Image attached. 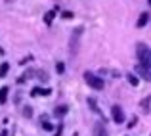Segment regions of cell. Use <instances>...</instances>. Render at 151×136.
I'll list each match as a JSON object with an SVG mask.
<instances>
[{
  "mask_svg": "<svg viewBox=\"0 0 151 136\" xmlns=\"http://www.w3.org/2000/svg\"><path fill=\"white\" fill-rule=\"evenodd\" d=\"M136 123H138V119H136V117H132V119H130V123H128V129H132Z\"/></svg>",
  "mask_w": 151,
  "mask_h": 136,
  "instance_id": "obj_21",
  "label": "cell"
},
{
  "mask_svg": "<svg viewBox=\"0 0 151 136\" xmlns=\"http://www.w3.org/2000/svg\"><path fill=\"white\" fill-rule=\"evenodd\" d=\"M86 103H88V107L94 111V113H98V115L101 113V111H100V107H98V102H96V98H92V96H90V98L86 100Z\"/></svg>",
  "mask_w": 151,
  "mask_h": 136,
  "instance_id": "obj_12",
  "label": "cell"
},
{
  "mask_svg": "<svg viewBox=\"0 0 151 136\" xmlns=\"http://www.w3.org/2000/svg\"><path fill=\"white\" fill-rule=\"evenodd\" d=\"M126 79H128V82H130L132 86H138V82H140V81H138V75H136V73H128V75H126Z\"/></svg>",
  "mask_w": 151,
  "mask_h": 136,
  "instance_id": "obj_16",
  "label": "cell"
},
{
  "mask_svg": "<svg viewBox=\"0 0 151 136\" xmlns=\"http://www.w3.org/2000/svg\"><path fill=\"white\" fill-rule=\"evenodd\" d=\"M82 27H77V29L73 31V35H71V41H69V56L71 58H75L77 56V50H78V41H81V35H82Z\"/></svg>",
  "mask_w": 151,
  "mask_h": 136,
  "instance_id": "obj_3",
  "label": "cell"
},
{
  "mask_svg": "<svg viewBox=\"0 0 151 136\" xmlns=\"http://www.w3.org/2000/svg\"><path fill=\"white\" fill-rule=\"evenodd\" d=\"M134 73L140 75V77L144 79V81H147V82L151 81V69H149V67H144V65H140V63H138V65L134 67Z\"/></svg>",
  "mask_w": 151,
  "mask_h": 136,
  "instance_id": "obj_5",
  "label": "cell"
},
{
  "mask_svg": "<svg viewBox=\"0 0 151 136\" xmlns=\"http://www.w3.org/2000/svg\"><path fill=\"white\" fill-rule=\"evenodd\" d=\"M23 115H25L27 119H31V117H33V107H31V106H25V107H23Z\"/></svg>",
  "mask_w": 151,
  "mask_h": 136,
  "instance_id": "obj_18",
  "label": "cell"
},
{
  "mask_svg": "<svg viewBox=\"0 0 151 136\" xmlns=\"http://www.w3.org/2000/svg\"><path fill=\"white\" fill-rule=\"evenodd\" d=\"M35 79H38V81H40V82H48L50 75L46 73L44 69H37V73H35Z\"/></svg>",
  "mask_w": 151,
  "mask_h": 136,
  "instance_id": "obj_11",
  "label": "cell"
},
{
  "mask_svg": "<svg viewBox=\"0 0 151 136\" xmlns=\"http://www.w3.org/2000/svg\"><path fill=\"white\" fill-rule=\"evenodd\" d=\"M55 71H58L59 75H63V73H65V63H63V61H58V63H55Z\"/></svg>",
  "mask_w": 151,
  "mask_h": 136,
  "instance_id": "obj_17",
  "label": "cell"
},
{
  "mask_svg": "<svg viewBox=\"0 0 151 136\" xmlns=\"http://www.w3.org/2000/svg\"><path fill=\"white\" fill-rule=\"evenodd\" d=\"M136 58H138V63H140V65L151 69V48L147 44L138 42L136 44Z\"/></svg>",
  "mask_w": 151,
  "mask_h": 136,
  "instance_id": "obj_1",
  "label": "cell"
},
{
  "mask_svg": "<svg viewBox=\"0 0 151 136\" xmlns=\"http://www.w3.org/2000/svg\"><path fill=\"white\" fill-rule=\"evenodd\" d=\"M147 23H149V14H147V12L140 14V17H138V21H136V27H138V29H142V27H145Z\"/></svg>",
  "mask_w": 151,
  "mask_h": 136,
  "instance_id": "obj_10",
  "label": "cell"
},
{
  "mask_svg": "<svg viewBox=\"0 0 151 136\" xmlns=\"http://www.w3.org/2000/svg\"><path fill=\"white\" fill-rule=\"evenodd\" d=\"M35 73H37V69H25V71H23V75L17 79V85H23V82L29 81V79H35Z\"/></svg>",
  "mask_w": 151,
  "mask_h": 136,
  "instance_id": "obj_7",
  "label": "cell"
},
{
  "mask_svg": "<svg viewBox=\"0 0 151 136\" xmlns=\"http://www.w3.org/2000/svg\"><path fill=\"white\" fill-rule=\"evenodd\" d=\"M58 12H59V8H54V10H48V12L44 14V23H46V25H52V23H54Z\"/></svg>",
  "mask_w": 151,
  "mask_h": 136,
  "instance_id": "obj_8",
  "label": "cell"
},
{
  "mask_svg": "<svg viewBox=\"0 0 151 136\" xmlns=\"http://www.w3.org/2000/svg\"><path fill=\"white\" fill-rule=\"evenodd\" d=\"M111 119H113V123H117V125H122V123H124L126 115H124V111H122L121 106H113L111 107Z\"/></svg>",
  "mask_w": 151,
  "mask_h": 136,
  "instance_id": "obj_4",
  "label": "cell"
},
{
  "mask_svg": "<svg viewBox=\"0 0 151 136\" xmlns=\"http://www.w3.org/2000/svg\"><path fill=\"white\" fill-rule=\"evenodd\" d=\"M67 111H69V106H55L54 115L55 117H63V115H67Z\"/></svg>",
  "mask_w": 151,
  "mask_h": 136,
  "instance_id": "obj_13",
  "label": "cell"
},
{
  "mask_svg": "<svg viewBox=\"0 0 151 136\" xmlns=\"http://www.w3.org/2000/svg\"><path fill=\"white\" fill-rule=\"evenodd\" d=\"M84 81H86V85H88L90 88H94V90H103L105 88V81H103L101 77H98L96 73H92V71H84Z\"/></svg>",
  "mask_w": 151,
  "mask_h": 136,
  "instance_id": "obj_2",
  "label": "cell"
},
{
  "mask_svg": "<svg viewBox=\"0 0 151 136\" xmlns=\"http://www.w3.org/2000/svg\"><path fill=\"white\" fill-rule=\"evenodd\" d=\"M8 94H10V86H2V88H0V106H2V103H6Z\"/></svg>",
  "mask_w": 151,
  "mask_h": 136,
  "instance_id": "obj_14",
  "label": "cell"
},
{
  "mask_svg": "<svg viewBox=\"0 0 151 136\" xmlns=\"http://www.w3.org/2000/svg\"><path fill=\"white\" fill-rule=\"evenodd\" d=\"M61 17H63V19H71V17H73V12H63Z\"/></svg>",
  "mask_w": 151,
  "mask_h": 136,
  "instance_id": "obj_20",
  "label": "cell"
},
{
  "mask_svg": "<svg viewBox=\"0 0 151 136\" xmlns=\"http://www.w3.org/2000/svg\"><path fill=\"white\" fill-rule=\"evenodd\" d=\"M149 4H151V0H149Z\"/></svg>",
  "mask_w": 151,
  "mask_h": 136,
  "instance_id": "obj_25",
  "label": "cell"
},
{
  "mask_svg": "<svg viewBox=\"0 0 151 136\" xmlns=\"http://www.w3.org/2000/svg\"><path fill=\"white\" fill-rule=\"evenodd\" d=\"M149 106H151V98H144V100H142V107H144V111H147Z\"/></svg>",
  "mask_w": 151,
  "mask_h": 136,
  "instance_id": "obj_19",
  "label": "cell"
},
{
  "mask_svg": "<svg viewBox=\"0 0 151 136\" xmlns=\"http://www.w3.org/2000/svg\"><path fill=\"white\" fill-rule=\"evenodd\" d=\"M52 94V90L50 88H42V86H35L33 90H31V96H50Z\"/></svg>",
  "mask_w": 151,
  "mask_h": 136,
  "instance_id": "obj_9",
  "label": "cell"
},
{
  "mask_svg": "<svg viewBox=\"0 0 151 136\" xmlns=\"http://www.w3.org/2000/svg\"><path fill=\"white\" fill-rule=\"evenodd\" d=\"M2 52H4V50H2V48H0V54H2Z\"/></svg>",
  "mask_w": 151,
  "mask_h": 136,
  "instance_id": "obj_23",
  "label": "cell"
},
{
  "mask_svg": "<svg viewBox=\"0 0 151 136\" xmlns=\"http://www.w3.org/2000/svg\"><path fill=\"white\" fill-rule=\"evenodd\" d=\"M6 2H10V0H6Z\"/></svg>",
  "mask_w": 151,
  "mask_h": 136,
  "instance_id": "obj_24",
  "label": "cell"
},
{
  "mask_svg": "<svg viewBox=\"0 0 151 136\" xmlns=\"http://www.w3.org/2000/svg\"><path fill=\"white\" fill-rule=\"evenodd\" d=\"M8 73H10V63H0V77H6Z\"/></svg>",
  "mask_w": 151,
  "mask_h": 136,
  "instance_id": "obj_15",
  "label": "cell"
},
{
  "mask_svg": "<svg viewBox=\"0 0 151 136\" xmlns=\"http://www.w3.org/2000/svg\"><path fill=\"white\" fill-rule=\"evenodd\" d=\"M92 136H109V134H107V129H105V123H103V121H98L96 125H94Z\"/></svg>",
  "mask_w": 151,
  "mask_h": 136,
  "instance_id": "obj_6",
  "label": "cell"
},
{
  "mask_svg": "<svg viewBox=\"0 0 151 136\" xmlns=\"http://www.w3.org/2000/svg\"><path fill=\"white\" fill-rule=\"evenodd\" d=\"M61 134H63V125H59L58 127V132H55L54 136H61Z\"/></svg>",
  "mask_w": 151,
  "mask_h": 136,
  "instance_id": "obj_22",
  "label": "cell"
}]
</instances>
